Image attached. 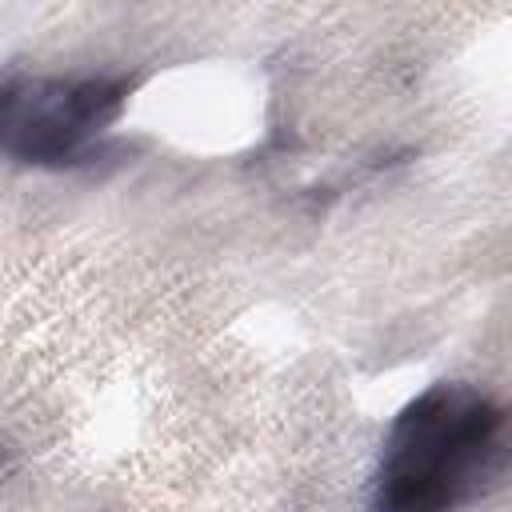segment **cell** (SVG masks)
I'll return each mask as SVG.
<instances>
[{
    "instance_id": "7a4b0ae2",
    "label": "cell",
    "mask_w": 512,
    "mask_h": 512,
    "mask_svg": "<svg viewBox=\"0 0 512 512\" xmlns=\"http://www.w3.org/2000/svg\"><path fill=\"white\" fill-rule=\"evenodd\" d=\"M124 76H12L0 84V156L36 168L84 164L124 116Z\"/></svg>"
},
{
    "instance_id": "6da1fadb",
    "label": "cell",
    "mask_w": 512,
    "mask_h": 512,
    "mask_svg": "<svg viewBox=\"0 0 512 512\" xmlns=\"http://www.w3.org/2000/svg\"><path fill=\"white\" fill-rule=\"evenodd\" d=\"M508 460V412L464 380L412 396L384 432L372 504L392 512L456 508L496 484Z\"/></svg>"
}]
</instances>
